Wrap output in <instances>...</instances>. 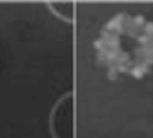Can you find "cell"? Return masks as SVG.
<instances>
[{"instance_id": "1", "label": "cell", "mask_w": 153, "mask_h": 138, "mask_svg": "<svg viewBox=\"0 0 153 138\" xmlns=\"http://www.w3.org/2000/svg\"><path fill=\"white\" fill-rule=\"evenodd\" d=\"M93 47L109 80L120 75L142 78L153 67V22L142 15H115L102 27Z\"/></svg>"}, {"instance_id": "2", "label": "cell", "mask_w": 153, "mask_h": 138, "mask_svg": "<svg viewBox=\"0 0 153 138\" xmlns=\"http://www.w3.org/2000/svg\"><path fill=\"white\" fill-rule=\"evenodd\" d=\"M71 93L60 96L49 113V131L53 138H73L71 134Z\"/></svg>"}]
</instances>
